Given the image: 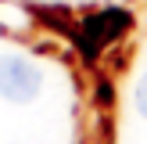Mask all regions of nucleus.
Returning <instances> with one entry per match:
<instances>
[{
  "mask_svg": "<svg viewBox=\"0 0 147 144\" xmlns=\"http://www.w3.org/2000/svg\"><path fill=\"white\" fill-rule=\"evenodd\" d=\"M40 86H43V72L29 58H18V54L0 58V97L4 101L25 105V101H32L40 94Z\"/></svg>",
  "mask_w": 147,
  "mask_h": 144,
  "instance_id": "nucleus-1",
  "label": "nucleus"
},
{
  "mask_svg": "<svg viewBox=\"0 0 147 144\" xmlns=\"http://www.w3.org/2000/svg\"><path fill=\"white\" fill-rule=\"evenodd\" d=\"M126 25H129V14L119 11V7H111V11H100V14H93V18H86V22H83V47H86V54H97V50L104 47L108 40H115Z\"/></svg>",
  "mask_w": 147,
  "mask_h": 144,
  "instance_id": "nucleus-2",
  "label": "nucleus"
},
{
  "mask_svg": "<svg viewBox=\"0 0 147 144\" xmlns=\"http://www.w3.org/2000/svg\"><path fill=\"white\" fill-rule=\"evenodd\" d=\"M136 112L147 119V72L140 76V83H136Z\"/></svg>",
  "mask_w": 147,
  "mask_h": 144,
  "instance_id": "nucleus-3",
  "label": "nucleus"
}]
</instances>
